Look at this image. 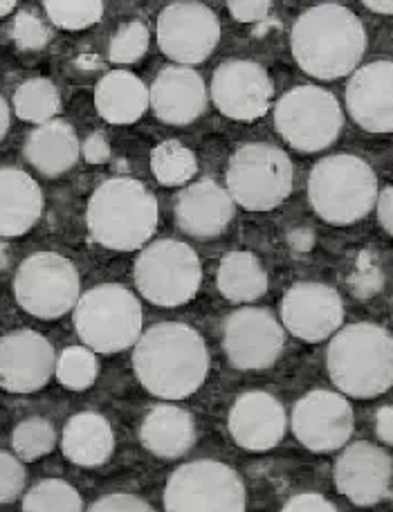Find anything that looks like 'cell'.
Wrapping results in <instances>:
<instances>
[{
	"instance_id": "47",
	"label": "cell",
	"mask_w": 393,
	"mask_h": 512,
	"mask_svg": "<svg viewBox=\"0 0 393 512\" xmlns=\"http://www.w3.org/2000/svg\"><path fill=\"white\" fill-rule=\"evenodd\" d=\"M7 131H9V106L3 99V95H0V142H3Z\"/></svg>"
},
{
	"instance_id": "6",
	"label": "cell",
	"mask_w": 393,
	"mask_h": 512,
	"mask_svg": "<svg viewBox=\"0 0 393 512\" xmlns=\"http://www.w3.org/2000/svg\"><path fill=\"white\" fill-rule=\"evenodd\" d=\"M72 319L79 340L93 353H122L142 335L140 301L120 283H102L84 292Z\"/></svg>"
},
{
	"instance_id": "15",
	"label": "cell",
	"mask_w": 393,
	"mask_h": 512,
	"mask_svg": "<svg viewBox=\"0 0 393 512\" xmlns=\"http://www.w3.org/2000/svg\"><path fill=\"white\" fill-rule=\"evenodd\" d=\"M274 86L268 70L254 61H225L212 77V102L227 120L257 122L270 111Z\"/></svg>"
},
{
	"instance_id": "25",
	"label": "cell",
	"mask_w": 393,
	"mask_h": 512,
	"mask_svg": "<svg viewBox=\"0 0 393 512\" xmlns=\"http://www.w3.org/2000/svg\"><path fill=\"white\" fill-rule=\"evenodd\" d=\"M140 441L160 459H180L196 443V420L187 409L158 405L142 420Z\"/></svg>"
},
{
	"instance_id": "14",
	"label": "cell",
	"mask_w": 393,
	"mask_h": 512,
	"mask_svg": "<svg viewBox=\"0 0 393 512\" xmlns=\"http://www.w3.org/2000/svg\"><path fill=\"white\" fill-rule=\"evenodd\" d=\"M292 434L310 452H335L349 443L355 416L342 393L315 389L292 409Z\"/></svg>"
},
{
	"instance_id": "20",
	"label": "cell",
	"mask_w": 393,
	"mask_h": 512,
	"mask_svg": "<svg viewBox=\"0 0 393 512\" xmlns=\"http://www.w3.org/2000/svg\"><path fill=\"white\" fill-rule=\"evenodd\" d=\"M227 427L236 445L250 452H268L286 436L288 418L281 402L265 391H248L236 398Z\"/></svg>"
},
{
	"instance_id": "11",
	"label": "cell",
	"mask_w": 393,
	"mask_h": 512,
	"mask_svg": "<svg viewBox=\"0 0 393 512\" xmlns=\"http://www.w3.org/2000/svg\"><path fill=\"white\" fill-rule=\"evenodd\" d=\"M274 126L292 149L317 153L340 137L344 113L333 93L319 86H299L274 106Z\"/></svg>"
},
{
	"instance_id": "29",
	"label": "cell",
	"mask_w": 393,
	"mask_h": 512,
	"mask_svg": "<svg viewBox=\"0 0 393 512\" xmlns=\"http://www.w3.org/2000/svg\"><path fill=\"white\" fill-rule=\"evenodd\" d=\"M61 108V95L50 79L36 77L27 79L25 84L16 88L14 93V111L18 120L30 124H48Z\"/></svg>"
},
{
	"instance_id": "42",
	"label": "cell",
	"mask_w": 393,
	"mask_h": 512,
	"mask_svg": "<svg viewBox=\"0 0 393 512\" xmlns=\"http://www.w3.org/2000/svg\"><path fill=\"white\" fill-rule=\"evenodd\" d=\"M81 155L88 164H104L111 160V144L104 133H90L81 144Z\"/></svg>"
},
{
	"instance_id": "50",
	"label": "cell",
	"mask_w": 393,
	"mask_h": 512,
	"mask_svg": "<svg viewBox=\"0 0 393 512\" xmlns=\"http://www.w3.org/2000/svg\"><path fill=\"white\" fill-rule=\"evenodd\" d=\"M391 497H393V492H391Z\"/></svg>"
},
{
	"instance_id": "4",
	"label": "cell",
	"mask_w": 393,
	"mask_h": 512,
	"mask_svg": "<svg viewBox=\"0 0 393 512\" xmlns=\"http://www.w3.org/2000/svg\"><path fill=\"white\" fill-rule=\"evenodd\" d=\"M331 382L351 398H378L393 387V337L378 324L342 328L326 353Z\"/></svg>"
},
{
	"instance_id": "21",
	"label": "cell",
	"mask_w": 393,
	"mask_h": 512,
	"mask_svg": "<svg viewBox=\"0 0 393 512\" xmlns=\"http://www.w3.org/2000/svg\"><path fill=\"white\" fill-rule=\"evenodd\" d=\"M149 106L160 122L187 126L207 111V86L194 68H164L149 90Z\"/></svg>"
},
{
	"instance_id": "39",
	"label": "cell",
	"mask_w": 393,
	"mask_h": 512,
	"mask_svg": "<svg viewBox=\"0 0 393 512\" xmlns=\"http://www.w3.org/2000/svg\"><path fill=\"white\" fill-rule=\"evenodd\" d=\"M88 512H153V508L135 495H106L97 499Z\"/></svg>"
},
{
	"instance_id": "22",
	"label": "cell",
	"mask_w": 393,
	"mask_h": 512,
	"mask_svg": "<svg viewBox=\"0 0 393 512\" xmlns=\"http://www.w3.org/2000/svg\"><path fill=\"white\" fill-rule=\"evenodd\" d=\"M236 205L214 180H200L180 191L176 200V223L194 239H214L221 236L232 223Z\"/></svg>"
},
{
	"instance_id": "36",
	"label": "cell",
	"mask_w": 393,
	"mask_h": 512,
	"mask_svg": "<svg viewBox=\"0 0 393 512\" xmlns=\"http://www.w3.org/2000/svg\"><path fill=\"white\" fill-rule=\"evenodd\" d=\"M12 39L21 50H43L52 34L39 16L32 12H18L12 23Z\"/></svg>"
},
{
	"instance_id": "26",
	"label": "cell",
	"mask_w": 393,
	"mask_h": 512,
	"mask_svg": "<svg viewBox=\"0 0 393 512\" xmlns=\"http://www.w3.org/2000/svg\"><path fill=\"white\" fill-rule=\"evenodd\" d=\"M61 450L66 459L81 468H97L113 456L115 434L113 427L102 414L81 411L72 416L61 436Z\"/></svg>"
},
{
	"instance_id": "23",
	"label": "cell",
	"mask_w": 393,
	"mask_h": 512,
	"mask_svg": "<svg viewBox=\"0 0 393 512\" xmlns=\"http://www.w3.org/2000/svg\"><path fill=\"white\" fill-rule=\"evenodd\" d=\"M43 191L30 173L0 169V239H16L32 230L43 214Z\"/></svg>"
},
{
	"instance_id": "46",
	"label": "cell",
	"mask_w": 393,
	"mask_h": 512,
	"mask_svg": "<svg viewBox=\"0 0 393 512\" xmlns=\"http://www.w3.org/2000/svg\"><path fill=\"white\" fill-rule=\"evenodd\" d=\"M364 7L376 14H393V0H364Z\"/></svg>"
},
{
	"instance_id": "35",
	"label": "cell",
	"mask_w": 393,
	"mask_h": 512,
	"mask_svg": "<svg viewBox=\"0 0 393 512\" xmlns=\"http://www.w3.org/2000/svg\"><path fill=\"white\" fill-rule=\"evenodd\" d=\"M151 43V32L142 21H131L120 32L113 36L111 48H108V59L120 66H129V63L140 61Z\"/></svg>"
},
{
	"instance_id": "31",
	"label": "cell",
	"mask_w": 393,
	"mask_h": 512,
	"mask_svg": "<svg viewBox=\"0 0 393 512\" xmlns=\"http://www.w3.org/2000/svg\"><path fill=\"white\" fill-rule=\"evenodd\" d=\"M23 512H84L77 488L61 479H45L27 492Z\"/></svg>"
},
{
	"instance_id": "7",
	"label": "cell",
	"mask_w": 393,
	"mask_h": 512,
	"mask_svg": "<svg viewBox=\"0 0 393 512\" xmlns=\"http://www.w3.org/2000/svg\"><path fill=\"white\" fill-rule=\"evenodd\" d=\"M225 180L234 205L250 212H270L292 194L295 171L279 146L252 142L234 151Z\"/></svg>"
},
{
	"instance_id": "3",
	"label": "cell",
	"mask_w": 393,
	"mask_h": 512,
	"mask_svg": "<svg viewBox=\"0 0 393 512\" xmlns=\"http://www.w3.org/2000/svg\"><path fill=\"white\" fill-rule=\"evenodd\" d=\"M88 234L108 250L133 252L158 227V200L135 178H111L95 189L86 209Z\"/></svg>"
},
{
	"instance_id": "1",
	"label": "cell",
	"mask_w": 393,
	"mask_h": 512,
	"mask_svg": "<svg viewBox=\"0 0 393 512\" xmlns=\"http://www.w3.org/2000/svg\"><path fill=\"white\" fill-rule=\"evenodd\" d=\"M133 369L142 387L153 396L185 400L207 380V344L203 335L187 324H155L135 344Z\"/></svg>"
},
{
	"instance_id": "48",
	"label": "cell",
	"mask_w": 393,
	"mask_h": 512,
	"mask_svg": "<svg viewBox=\"0 0 393 512\" xmlns=\"http://www.w3.org/2000/svg\"><path fill=\"white\" fill-rule=\"evenodd\" d=\"M16 9L14 0H0V18H5L7 14H12Z\"/></svg>"
},
{
	"instance_id": "41",
	"label": "cell",
	"mask_w": 393,
	"mask_h": 512,
	"mask_svg": "<svg viewBox=\"0 0 393 512\" xmlns=\"http://www.w3.org/2000/svg\"><path fill=\"white\" fill-rule=\"evenodd\" d=\"M281 512H337V508L322 495L315 492H304V495H295Z\"/></svg>"
},
{
	"instance_id": "34",
	"label": "cell",
	"mask_w": 393,
	"mask_h": 512,
	"mask_svg": "<svg viewBox=\"0 0 393 512\" xmlns=\"http://www.w3.org/2000/svg\"><path fill=\"white\" fill-rule=\"evenodd\" d=\"M45 14L61 30H86V27L102 21L104 3L99 0H45Z\"/></svg>"
},
{
	"instance_id": "30",
	"label": "cell",
	"mask_w": 393,
	"mask_h": 512,
	"mask_svg": "<svg viewBox=\"0 0 393 512\" xmlns=\"http://www.w3.org/2000/svg\"><path fill=\"white\" fill-rule=\"evenodd\" d=\"M151 171L164 187H180L196 176L198 160L191 149L178 140L158 144L151 153Z\"/></svg>"
},
{
	"instance_id": "32",
	"label": "cell",
	"mask_w": 393,
	"mask_h": 512,
	"mask_svg": "<svg viewBox=\"0 0 393 512\" xmlns=\"http://www.w3.org/2000/svg\"><path fill=\"white\" fill-rule=\"evenodd\" d=\"M12 447L18 459L32 463L57 447V432H54L50 420L41 416L25 418L14 429Z\"/></svg>"
},
{
	"instance_id": "17",
	"label": "cell",
	"mask_w": 393,
	"mask_h": 512,
	"mask_svg": "<svg viewBox=\"0 0 393 512\" xmlns=\"http://www.w3.org/2000/svg\"><path fill=\"white\" fill-rule=\"evenodd\" d=\"M57 369L48 337L36 331H14L0 337V387L9 393H34L50 382Z\"/></svg>"
},
{
	"instance_id": "43",
	"label": "cell",
	"mask_w": 393,
	"mask_h": 512,
	"mask_svg": "<svg viewBox=\"0 0 393 512\" xmlns=\"http://www.w3.org/2000/svg\"><path fill=\"white\" fill-rule=\"evenodd\" d=\"M378 221L385 232L393 236V185L378 194Z\"/></svg>"
},
{
	"instance_id": "5",
	"label": "cell",
	"mask_w": 393,
	"mask_h": 512,
	"mask_svg": "<svg viewBox=\"0 0 393 512\" xmlns=\"http://www.w3.org/2000/svg\"><path fill=\"white\" fill-rule=\"evenodd\" d=\"M308 200L315 214L326 223H358L376 207V171L358 155H328L310 171Z\"/></svg>"
},
{
	"instance_id": "8",
	"label": "cell",
	"mask_w": 393,
	"mask_h": 512,
	"mask_svg": "<svg viewBox=\"0 0 393 512\" xmlns=\"http://www.w3.org/2000/svg\"><path fill=\"white\" fill-rule=\"evenodd\" d=\"M200 281H203V265L196 250L182 241H155L137 256V290L155 306L178 308L189 304L198 295Z\"/></svg>"
},
{
	"instance_id": "40",
	"label": "cell",
	"mask_w": 393,
	"mask_h": 512,
	"mask_svg": "<svg viewBox=\"0 0 393 512\" xmlns=\"http://www.w3.org/2000/svg\"><path fill=\"white\" fill-rule=\"evenodd\" d=\"M270 9L272 3L268 0H230L227 3V12L241 23H259L270 14Z\"/></svg>"
},
{
	"instance_id": "49",
	"label": "cell",
	"mask_w": 393,
	"mask_h": 512,
	"mask_svg": "<svg viewBox=\"0 0 393 512\" xmlns=\"http://www.w3.org/2000/svg\"><path fill=\"white\" fill-rule=\"evenodd\" d=\"M7 261H9V252L3 243H0V270L7 268Z\"/></svg>"
},
{
	"instance_id": "33",
	"label": "cell",
	"mask_w": 393,
	"mask_h": 512,
	"mask_svg": "<svg viewBox=\"0 0 393 512\" xmlns=\"http://www.w3.org/2000/svg\"><path fill=\"white\" fill-rule=\"evenodd\" d=\"M97 355L86 346H68L57 358L54 376L70 391H86L97 380Z\"/></svg>"
},
{
	"instance_id": "45",
	"label": "cell",
	"mask_w": 393,
	"mask_h": 512,
	"mask_svg": "<svg viewBox=\"0 0 393 512\" xmlns=\"http://www.w3.org/2000/svg\"><path fill=\"white\" fill-rule=\"evenodd\" d=\"M288 243L292 250L297 252H308L315 245V234L308 230V227H297L288 234Z\"/></svg>"
},
{
	"instance_id": "16",
	"label": "cell",
	"mask_w": 393,
	"mask_h": 512,
	"mask_svg": "<svg viewBox=\"0 0 393 512\" xmlns=\"http://www.w3.org/2000/svg\"><path fill=\"white\" fill-rule=\"evenodd\" d=\"M281 322L297 340L317 344L340 331L344 304L337 290L317 281L295 283L281 301Z\"/></svg>"
},
{
	"instance_id": "38",
	"label": "cell",
	"mask_w": 393,
	"mask_h": 512,
	"mask_svg": "<svg viewBox=\"0 0 393 512\" xmlns=\"http://www.w3.org/2000/svg\"><path fill=\"white\" fill-rule=\"evenodd\" d=\"M349 283H351L353 295H358L360 299H369L376 295V292H380L382 272L378 265L369 259L367 252L358 259V265H355V272Z\"/></svg>"
},
{
	"instance_id": "19",
	"label": "cell",
	"mask_w": 393,
	"mask_h": 512,
	"mask_svg": "<svg viewBox=\"0 0 393 512\" xmlns=\"http://www.w3.org/2000/svg\"><path fill=\"white\" fill-rule=\"evenodd\" d=\"M346 108L369 133H393V61H373L353 72Z\"/></svg>"
},
{
	"instance_id": "10",
	"label": "cell",
	"mask_w": 393,
	"mask_h": 512,
	"mask_svg": "<svg viewBox=\"0 0 393 512\" xmlns=\"http://www.w3.org/2000/svg\"><path fill=\"white\" fill-rule=\"evenodd\" d=\"M14 297L27 315L59 319L75 310L81 297V281L75 263L57 252H36L18 265Z\"/></svg>"
},
{
	"instance_id": "18",
	"label": "cell",
	"mask_w": 393,
	"mask_h": 512,
	"mask_svg": "<svg viewBox=\"0 0 393 512\" xmlns=\"http://www.w3.org/2000/svg\"><path fill=\"white\" fill-rule=\"evenodd\" d=\"M391 456L378 445L353 443L335 463V486L355 506H376L389 495Z\"/></svg>"
},
{
	"instance_id": "24",
	"label": "cell",
	"mask_w": 393,
	"mask_h": 512,
	"mask_svg": "<svg viewBox=\"0 0 393 512\" xmlns=\"http://www.w3.org/2000/svg\"><path fill=\"white\" fill-rule=\"evenodd\" d=\"M25 160L45 178H59L81 158V142L68 122L41 124L25 142Z\"/></svg>"
},
{
	"instance_id": "9",
	"label": "cell",
	"mask_w": 393,
	"mask_h": 512,
	"mask_svg": "<svg viewBox=\"0 0 393 512\" xmlns=\"http://www.w3.org/2000/svg\"><path fill=\"white\" fill-rule=\"evenodd\" d=\"M248 490L239 472L218 461H191L171 474L164 488L167 512H245Z\"/></svg>"
},
{
	"instance_id": "44",
	"label": "cell",
	"mask_w": 393,
	"mask_h": 512,
	"mask_svg": "<svg viewBox=\"0 0 393 512\" xmlns=\"http://www.w3.org/2000/svg\"><path fill=\"white\" fill-rule=\"evenodd\" d=\"M376 434L382 443L393 445V405L380 407L376 414Z\"/></svg>"
},
{
	"instance_id": "37",
	"label": "cell",
	"mask_w": 393,
	"mask_h": 512,
	"mask_svg": "<svg viewBox=\"0 0 393 512\" xmlns=\"http://www.w3.org/2000/svg\"><path fill=\"white\" fill-rule=\"evenodd\" d=\"M25 488V468L18 456L0 452V504H12Z\"/></svg>"
},
{
	"instance_id": "2",
	"label": "cell",
	"mask_w": 393,
	"mask_h": 512,
	"mask_svg": "<svg viewBox=\"0 0 393 512\" xmlns=\"http://www.w3.org/2000/svg\"><path fill=\"white\" fill-rule=\"evenodd\" d=\"M292 57L306 75L315 79H340L360 66L367 50V32L351 9L324 3L306 9L290 34Z\"/></svg>"
},
{
	"instance_id": "27",
	"label": "cell",
	"mask_w": 393,
	"mask_h": 512,
	"mask_svg": "<svg viewBox=\"0 0 393 512\" xmlns=\"http://www.w3.org/2000/svg\"><path fill=\"white\" fill-rule=\"evenodd\" d=\"M95 106L108 124H133L149 108V88L129 70H113L97 84Z\"/></svg>"
},
{
	"instance_id": "28",
	"label": "cell",
	"mask_w": 393,
	"mask_h": 512,
	"mask_svg": "<svg viewBox=\"0 0 393 512\" xmlns=\"http://www.w3.org/2000/svg\"><path fill=\"white\" fill-rule=\"evenodd\" d=\"M216 283L232 304H250L268 292V272L252 252H230L218 265Z\"/></svg>"
},
{
	"instance_id": "13",
	"label": "cell",
	"mask_w": 393,
	"mask_h": 512,
	"mask_svg": "<svg viewBox=\"0 0 393 512\" xmlns=\"http://www.w3.org/2000/svg\"><path fill=\"white\" fill-rule=\"evenodd\" d=\"M286 346V333L270 310L239 308L223 324V349L232 367L263 371L274 367Z\"/></svg>"
},
{
	"instance_id": "12",
	"label": "cell",
	"mask_w": 393,
	"mask_h": 512,
	"mask_svg": "<svg viewBox=\"0 0 393 512\" xmlns=\"http://www.w3.org/2000/svg\"><path fill=\"white\" fill-rule=\"evenodd\" d=\"M160 50L182 66H196L209 59L221 41V21L212 7L180 0L160 12L155 27Z\"/></svg>"
}]
</instances>
